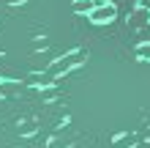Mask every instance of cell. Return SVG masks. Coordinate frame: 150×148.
I'll return each mask as SVG.
<instances>
[{
    "label": "cell",
    "mask_w": 150,
    "mask_h": 148,
    "mask_svg": "<svg viewBox=\"0 0 150 148\" xmlns=\"http://www.w3.org/2000/svg\"><path fill=\"white\" fill-rule=\"evenodd\" d=\"M85 58H87V49H71L68 55H63V58H57L55 63L49 66V71L47 74H52L57 80V77H63L66 71H71L74 66H79V63H85Z\"/></svg>",
    "instance_id": "obj_1"
},
{
    "label": "cell",
    "mask_w": 150,
    "mask_h": 148,
    "mask_svg": "<svg viewBox=\"0 0 150 148\" xmlns=\"http://www.w3.org/2000/svg\"><path fill=\"white\" fill-rule=\"evenodd\" d=\"M115 16H117V8H115L112 3H107V0H101V3L87 14V19H90L93 25H109V22H115Z\"/></svg>",
    "instance_id": "obj_2"
},
{
    "label": "cell",
    "mask_w": 150,
    "mask_h": 148,
    "mask_svg": "<svg viewBox=\"0 0 150 148\" xmlns=\"http://www.w3.org/2000/svg\"><path fill=\"white\" fill-rule=\"evenodd\" d=\"M142 25H150V11L147 8H137L134 16H128V28H142Z\"/></svg>",
    "instance_id": "obj_3"
},
{
    "label": "cell",
    "mask_w": 150,
    "mask_h": 148,
    "mask_svg": "<svg viewBox=\"0 0 150 148\" xmlns=\"http://www.w3.org/2000/svg\"><path fill=\"white\" fill-rule=\"evenodd\" d=\"M98 3H101V0H74L71 8H74V14H90Z\"/></svg>",
    "instance_id": "obj_4"
},
{
    "label": "cell",
    "mask_w": 150,
    "mask_h": 148,
    "mask_svg": "<svg viewBox=\"0 0 150 148\" xmlns=\"http://www.w3.org/2000/svg\"><path fill=\"white\" fill-rule=\"evenodd\" d=\"M115 145H117V148H134V145H137V134H131V132H126V134H120V137H115Z\"/></svg>",
    "instance_id": "obj_5"
},
{
    "label": "cell",
    "mask_w": 150,
    "mask_h": 148,
    "mask_svg": "<svg viewBox=\"0 0 150 148\" xmlns=\"http://www.w3.org/2000/svg\"><path fill=\"white\" fill-rule=\"evenodd\" d=\"M134 58H137V60H145V63H147V60H150V41H142V44H137V47H134Z\"/></svg>",
    "instance_id": "obj_6"
},
{
    "label": "cell",
    "mask_w": 150,
    "mask_h": 148,
    "mask_svg": "<svg viewBox=\"0 0 150 148\" xmlns=\"http://www.w3.org/2000/svg\"><path fill=\"white\" fill-rule=\"evenodd\" d=\"M38 124L36 121H25V124H19V134H36Z\"/></svg>",
    "instance_id": "obj_7"
},
{
    "label": "cell",
    "mask_w": 150,
    "mask_h": 148,
    "mask_svg": "<svg viewBox=\"0 0 150 148\" xmlns=\"http://www.w3.org/2000/svg\"><path fill=\"white\" fill-rule=\"evenodd\" d=\"M47 148H71V143H68V140H63V137H52Z\"/></svg>",
    "instance_id": "obj_8"
},
{
    "label": "cell",
    "mask_w": 150,
    "mask_h": 148,
    "mask_svg": "<svg viewBox=\"0 0 150 148\" xmlns=\"http://www.w3.org/2000/svg\"><path fill=\"white\" fill-rule=\"evenodd\" d=\"M8 3H11V6H16V3H25V0H8Z\"/></svg>",
    "instance_id": "obj_9"
}]
</instances>
